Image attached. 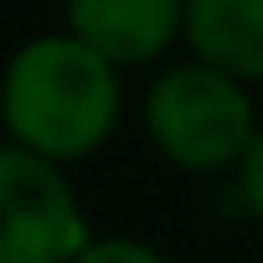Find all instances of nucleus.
I'll return each instance as SVG.
<instances>
[{"mask_svg": "<svg viewBox=\"0 0 263 263\" xmlns=\"http://www.w3.org/2000/svg\"><path fill=\"white\" fill-rule=\"evenodd\" d=\"M237 196H242L248 217L263 222V124H258V135H253V145H248V155L237 165Z\"/></svg>", "mask_w": 263, "mask_h": 263, "instance_id": "obj_7", "label": "nucleus"}, {"mask_svg": "<svg viewBox=\"0 0 263 263\" xmlns=\"http://www.w3.org/2000/svg\"><path fill=\"white\" fill-rule=\"evenodd\" d=\"M72 263H165V253H160L155 242H145V237L114 232V237H88V248H83Z\"/></svg>", "mask_w": 263, "mask_h": 263, "instance_id": "obj_6", "label": "nucleus"}, {"mask_svg": "<svg viewBox=\"0 0 263 263\" xmlns=\"http://www.w3.org/2000/svg\"><path fill=\"white\" fill-rule=\"evenodd\" d=\"M145 135L186 176L237 171L258 135L248 83L196 57L181 67H165L145 93Z\"/></svg>", "mask_w": 263, "mask_h": 263, "instance_id": "obj_2", "label": "nucleus"}, {"mask_svg": "<svg viewBox=\"0 0 263 263\" xmlns=\"http://www.w3.org/2000/svg\"><path fill=\"white\" fill-rule=\"evenodd\" d=\"M124 108L119 67L72 31H47L16 47L0 72V124L6 140L72 165L108 145Z\"/></svg>", "mask_w": 263, "mask_h": 263, "instance_id": "obj_1", "label": "nucleus"}, {"mask_svg": "<svg viewBox=\"0 0 263 263\" xmlns=\"http://www.w3.org/2000/svg\"><path fill=\"white\" fill-rule=\"evenodd\" d=\"M186 47L237 83H263V0H186Z\"/></svg>", "mask_w": 263, "mask_h": 263, "instance_id": "obj_5", "label": "nucleus"}, {"mask_svg": "<svg viewBox=\"0 0 263 263\" xmlns=\"http://www.w3.org/2000/svg\"><path fill=\"white\" fill-rule=\"evenodd\" d=\"M67 31L114 67H140L186 31V0H67Z\"/></svg>", "mask_w": 263, "mask_h": 263, "instance_id": "obj_4", "label": "nucleus"}, {"mask_svg": "<svg viewBox=\"0 0 263 263\" xmlns=\"http://www.w3.org/2000/svg\"><path fill=\"white\" fill-rule=\"evenodd\" d=\"M93 227L57 160L0 145V263H72Z\"/></svg>", "mask_w": 263, "mask_h": 263, "instance_id": "obj_3", "label": "nucleus"}]
</instances>
